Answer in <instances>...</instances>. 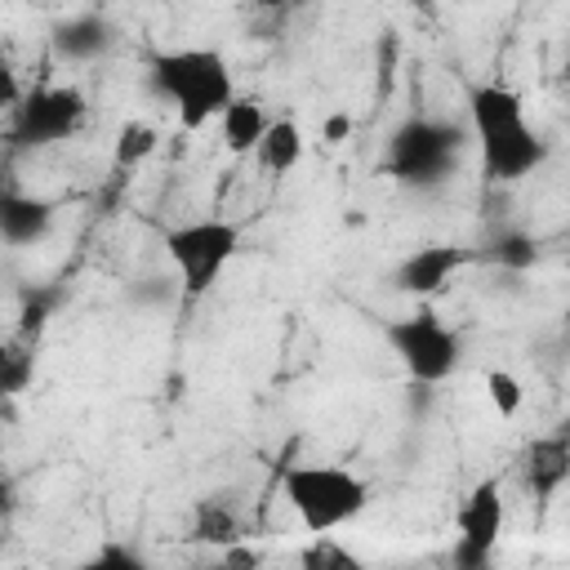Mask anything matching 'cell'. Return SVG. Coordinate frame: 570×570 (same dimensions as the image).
I'll return each instance as SVG.
<instances>
[{
  "instance_id": "1",
  "label": "cell",
  "mask_w": 570,
  "mask_h": 570,
  "mask_svg": "<svg viewBox=\"0 0 570 570\" xmlns=\"http://www.w3.org/2000/svg\"><path fill=\"white\" fill-rule=\"evenodd\" d=\"M468 134L485 183H521L548 160V142L530 125L525 98L503 80L468 85Z\"/></svg>"
},
{
  "instance_id": "2",
  "label": "cell",
  "mask_w": 570,
  "mask_h": 570,
  "mask_svg": "<svg viewBox=\"0 0 570 570\" xmlns=\"http://www.w3.org/2000/svg\"><path fill=\"white\" fill-rule=\"evenodd\" d=\"M147 85L178 116V125L187 134L214 125L232 107V98H236L232 62L218 49H209V45L151 49L147 53Z\"/></svg>"
},
{
  "instance_id": "3",
  "label": "cell",
  "mask_w": 570,
  "mask_h": 570,
  "mask_svg": "<svg viewBox=\"0 0 570 570\" xmlns=\"http://www.w3.org/2000/svg\"><path fill=\"white\" fill-rule=\"evenodd\" d=\"M463 147H468V134H463L459 120L432 116V111H414V116H405L387 134L383 156H379V169L396 187L428 191V187H441V183H450L459 174Z\"/></svg>"
},
{
  "instance_id": "4",
  "label": "cell",
  "mask_w": 570,
  "mask_h": 570,
  "mask_svg": "<svg viewBox=\"0 0 570 570\" xmlns=\"http://www.w3.org/2000/svg\"><path fill=\"white\" fill-rule=\"evenodd\" d=\"M160 249H165L169 272L183 285V298L196 303L227 276L232 258L240 254V223L218 218V214L187 218V223H174L160 236Z\"/></svg>"
},
{
  "instance_id": "5",
  "label": "cell",
  "mask_w": 570,
  "mask_h": 570,
  "mask_svg": "<svg viewBox=\"0 0 570 570\" xmlns=\"http://www.w3.org/2000/svg\"><path fill=\"white\" fill-rule=\"evenodd\" d=\"M285 503L307 534H330L370 508V485L338 463H294L281 476Z\"/></svg>"
},
{
  "instance_id": "6",
  "label": "cell",
  "mask_w": 570,
  "mask_h": 570,
  "mask_svg": "<svg viewBox=\"0 0 570 570\" xmlns=\"http://www.w3.org/2000/svg\"><path fill=\"white\" fill-rule=\"evenodd\" d=\"M383 343L392 347V356L401 361V370L419 383V387H436L459 370L463 356V338L454 325H445L432 307L392 316L383 325Z\"/></svg>"
},
{
  "instance_id": "7",
  "label": "cell",
  "mask_w": 570,
  "mask_h": 570,
  "mask_svg": "<svg viewBox=\"0 0 570 570\" xmlns=\"http://www.w3.org/2000/svg\"><path fill=\"white\" fill-rule=\"evenodd\" d=\"M85 120H89V98L76 85H31L22 98H13L9 138L18 151H45L76 138Z\"/></svg>"
},
{
  "instance_id": "8",
  "label": "cell",
  "mask_w": 570,
  "mask_h": 570,
  "mask_svg": "<svg viewBox=\"0 0 570 570\" xmlns=\"http://www.w3.org/2000/svg\"><path fill=\"white\" fill-rule=\"evenodd\" d=\"M503 517L508 508H503V490L494 476L476 481L463 494L454 512V566L459 570H485L494 561L499 539H503Z\"/></svg>"
},
{
  "instance_id": "9",
  "label": "cell",
  "mask_w": 570,
  "mask_h": 570,
  "mask_svg": "<svg viewBox=\"0 0 570 570\" xmlns=\"http://www.w3.org/2000/svg\"><path fill=\"white\" fill-rule=\"evenodd\" d=\"M472 254L463 245H419L410 249L396 267H392V289L396 294H410V298H428L436 289L450 285V276L468 263Z\"/></svg>"
},
{
  "instance_id": "10",
  "label": "cell",
  "mask_w": 570,
  "mask_h": 570,
  "mask_svg": "<svg viewBox=\"0 0 570 570\" xmlns=\"http://www.w3.org/2000/svg\"><path fill=\"white\" fill-rule=\"evenodd\" d=\"M517 476L530 499H539V503L557 499V490L570 481V436L566 432L534 436L517 459Z\"/></svg>"
},
{
  "instance_id": "11",
  "label": "cell",
  "mask_w": 570,
  "mask_h": 570,
  "mask_svg": "<svg viewBox=\"0 0 570 570\" xmlns=\"http://www.w3.org/2000/svg\"><path fill=\"white\" fill-rule=\"evenodd\" d=\"M49 45L58 62H98L116 45V22H107L102 13H71L53 22Z\"/></svg>"
},
{
  "instance_id": "12",
  "label": "cell",
  "mask_w": 570,
  "mask_h": 570,
  "mask_svg": "<svg viewBox=\"0 0 570 570\" xmlns=\"http://www.w3.org/2000/svg\"><path fill=\"white\" fill-rule=\"evenodd\" d=\"M53 223H58V205L53 200L31 196V191H18V187H9L0 196V232H4V240L13 249L45 240L53 232Z\"/></svg>"
},
{
  "instance_id": "13",
  "label": "cell",
  "mask_w": 570,
  "mask_h": 570,
  "mask_svg": "<svg viewBox=\"0 0 570 570\" xmlns=\"http://www.w3.org/2000/svg\"><path fill=\"white\" fill-rule=\"evenodd\" d=\"M267 125H272V111L249 94H236L232 107L218 116V134H223V147L232 156H254L263 134H267Z\"/></svg>"
},
{
  "instance_id": "14",
  "label": "cell",
  "mask_w": 570,
  "mask_h": 570,
  "mask_svg": "<svg viewBox=\"0 0 570 570\" xmlns=\"http://www.w3.org/2000/svg\"><path fill=\"white\" fill-rule=\"evenodd\" d=\"M191 539L205 543V548H232V543H240L245 539L240 508L227 494L196 499V508H191Z\"/></svg>"
},
{
  "instance_id": "15",
  "label": "cell",
  "mask_w": 570,
  "mask_h": 570,
  "mask_svg": "<svg viewBox=\"0 0 570 570\" xmlns=\"http://www.w3.org/2000/svg\"><path fill=\"white\" fill-rule=\"evenodd\" d=\"M303 151H307V138H303L298 120H289V116H272V125H267V134H263V142H258V151H254V160H258L267 174L285 178V174H294V169H298Z\"/></svg>"
},
{
  "instance_id": "16",
  "label": "cell",
  "mask_w": 570,
  "mask_h": 570,
  "mask_svg": "<svg viewBox=\"0 0 570 570\" xmlns=\"http://www.w3.org/2000/svg\"><path fill=\"white\" fill-rule=\"evenodd\" d=\"M156 142H160V134H156L151 120H125L120 134H116V142H111V160L120 169H138L156 151Z\"/></svg>"
},
{
  "instance_id": "17",
  "label": "cell",
  "mask_w": 570,
  "mask_h": 570,
  "mask_svg": "<svg viewBox=\"0 0 570 570\" xmlns=\"http://www.w3.org/2000/svg\"><path fill=\"white\" fill-rule=\"evenodd\" d=\"M490 263L503 267V272H530L539 263V240L521 227H508L490 240Z\"/></svg>"
},
{
  "instance_id": "18",
  "label": "cell",
  "mask_w": 570,
  "mask_h": 570,
  "mask_svg": "<svg viewBox=\"0 0 570 570\" xmlns=\"http://www.w3.org/2000/svg\"><path fill=\"white\" fill-rule=\"evenodd\" d=\"M485 401H490V410L499 419H517L521 405H525V387H521V379L512 370H490L485 374Z\"/></svg>"
},
{
  "instance_id": "19",
  "label": "cell",
  "mask_w": 570,
  "mask_h": 570,
  "mask_svg": "<svg viewBox=\"0 0 570 570\" xmlns=\"http://www.w3.org/2000/svg\"><path fill=\"white\" fill-rule=\"evenodd\" d=\"M307 570H356L361 561L347 552V548H338L330 534H312V543L303 548V557H298Z\"/></svg>"
},
{
  "instance_id": "20",
  "label": "cell",
  "mask_w": 570,
  "mask_h": 570,
  "mask_svg": "<svg viewBox=\"0 0 570 570\" xmlns=\"http://www.w3.org/2000/svg\"><path fill=\"white\" fill-rule=\"evenodd\" d=\"M94 566H107V570H138V566H142V557H138V552H129L125 543H107V548L94 557Z\"/></svg>"
},
{
  "instance_id": "21",
  "label": "cell",
  "mask_w": 570,
  "mask_h": 570,
  "mask_svg": "<svg viewBox=\"0 0 570 570\" xmlns=\"http://www.w3.org/2000/svg\"><path fill=\"white\" fill-rule=\"evenodd\" d=\"M343 134H347V116H334V120L325 125V138H330V142H343Z\"/></svg>"
},
{
  "instance_id": "22",
  "label": "cell",
  "mask_w": 570,
  "mask_h": 570,
  "mask_svg": "<svg viewBox=\"0 0 570 570\" xmlns=\"http://www.w3.org/2000/svg\"><path fill=\"white\" fill-rule=\"evenodd\" d=\"M566 80H570V49H566Z\"/></svg>"
}]
</instances>
